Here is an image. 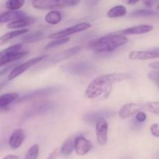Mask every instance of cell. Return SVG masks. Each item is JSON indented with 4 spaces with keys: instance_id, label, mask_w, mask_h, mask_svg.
<instances>
[{
    "instance_id": "36",
    "label": "cell",
    "mask_w": 159,
    "mask_h": 159,
    "mask_svg": "<svg viewBox=\"0 0 159 159\" xmlns=\"http://www.w3.org/2000/svg\"><path fill=\"white\" fill-rule=\"evenodd\" d=\"M59 154H60V151H59V149L58 148L54 149V150L50 154L49 156L48 157V158L47 159H55L57 156H58Z\"/></svg>"
},
{
    "instance_id": "26",
    "label": "cell",
    "mask_w": 159,
    "mask_h": 159,
    "mask_svg": "<svg viewBox=\"0 0 159 159\" xmlns=\"http://www.w3.org/2000/svg\"><path fill=\"white\" fill-rule=\"evenodd\" d=\"M158 15V13L157 12L148 9H139L130 14V16L134 17H152Z\"/></svg>"
},
{
    "instance_id": "12",
    "label": "cell",
    "mask_w": 159,
    "mask_h": 159,
    "mask_svg": "<svg viewBox=\"0 0 159 159\" xmlns=\"http://www.w3.org/2000/svg\"><path fill=\"white\" fill-rule=\"evenodd\" d=\"M33 7L37 9H52L64 7V0H33Z\"/></svg>"
},
{
    "instance_id": "14",
    "label": "cell",
    "mask_w": 159,
    "mask_h": 159,
    "mask_svg": "<svg viewBox=\"0 0 159 159\" xmlns=\"http://www.w3.org/2000/svg\"><path fill=\"white\" fill-rule=\"evenodd\" d=\"M129 59L132 61L149 60V59L158 58L159 53L153 51H130L128 56Z\"/></svg>"
},
{
    "instance_id": "39",
    "label": "cell",
    "mask_w": 159,
    "mask_h": 159,
    "mask_svg": "<svg viewBox=\"0 0 159 159\" xmlns=\"http://www.w3.org/2000/svg\"><path fill=\"white\" fill-rule=\"evenodd\" d=\"M155 1H156V0H144L143 2H144V4L146 5V6H152V5H153V3L155 2Z\"/></svg>"
},
{
    "instance_id": "23",
    "label": "cell",
    "mask_w": 159,
    "mask_h": 159,
    "mask_svg": "<svg viewBox=\"0 0 159 159\" xmlns=\"http://www.w3.org/2000/svg\"><path fill=\"white\" fill-rule=\"evenodd\" d=\"M62 16L60 12L56 10L51 11L45 16V21L47 23L51 25H56L59 23L61 20Z\"/></svg>"
},
{
    "instance_id": "13",
    "label": "cell",
    "mask_w": 159,
    "mask_h": 159,
    "mask_svg": "<svg viewBox=\"0 0 159 159\" xmlns=\"http://www.w3.org/2000/svg\"><path fill=\"white\" fill-rule=\"evenodd\" d=\"M143 109L142 105L135 102H130L123 106L119 110V116L120 119L125 120L136 114Z\"/></svg>"
},
{
    "instance_id": "27",
    "label": "cell",
    "mask_w": 159,
    "mask_h": 159,
    "mask_svg": "<svg viewBox=\"0 0 159 159\" xmlns=\"http://www.w3.org/2000/svg\"><path fill=\"white\" fill-rule=\"evenodd\" d=\"M25 3V0H8L6 7L9 10H18L21 9Z\"/></svg>"
},
{
    "instance_id": "20",
    "label": "cell",
    "mask_w": 159,
    "mask_h": 159,
    "mask_svg": "<svg viewBox=\"0 0 159 159\" xmlns=\"http://www.w3.org/2000/svg\"><path fill=\"white\" fill-rule=\"evenodd\" d=\"M19 98V95L16 93H10L0 96V109L5 108L10 105L11 103L16 101Z\"/></svg>"
},
{
    "instance_id": "25",
    "label": "cell",
    "mask_w": 159,
    "mask_h": 159,
    "mask_svg": "<svg viewBox=\"0 0 159 159\" xmlns=\"http://www.w3.org/2000/svg\"><path fill=\"white\" fill-rule=\"evenodd\" d=\"M42 37H43V33L41 31H37L24 36L22 37L21 40L23 43H31L39 41Z\"/></svg>"
},
{
    "instance_id": "34",
    "label": "cell",
    "mask_w": 159,
    "mask_h": 159,
    "mask_svg": "<svg viewBox=\"0 0 159 159\" xmlns=\"http://www.w3.org/2000/svg\"><path fill=\"white\" fill-rule=\"evenodd\" d=\"M16 65H17V64H12V65H9V66L5 67V68H3L2 70H1V71H0V77H1V76H2V75H6V73L9 72L10 70H12V68H15Z\"/></svg>"
},
{
    "instance_id": "30",
    "label": "cell",
    "mask_w": 159,
    "mask_h": 159,
    "mask_svg": "<svg viewBox=\"0 0 159 159\" xmlns=\"http://www.w3.org/2000/svg\"><path fill=\"white\" fill-rule=\"evenodd\" d=\"M69 40H70L69 37H63V38L56 39V40L48 43V44L46 45V47L44 48V49L45 50L51 49V48H55V47L59 46V45H61V44H64V43H68Z\"/></svg>"
},
{
    "instance_id": "17",
    "label": "cell",
    "mask_w": 159,
    "mask_h": 159,
    "mask_svg": "<svg viewBox=\"0 0 159 159\" xmlns=\"http://www.w3.org/2000/svg\"><path fill=\"white\" fill-rule=\"evenodd\" d=\"M114 113L110 110H99V111L91 112V113H87L85 116V121L89 124H93L96 123L98 120L101 119V118H106L110 117V116H113Z\"/></svg>"
},
{
    "instance_id": "16",
    "label": "cell",
    "mask_w": 159,
    "mask_h": 159,
    "mask_svg": "<svg viewBox=\"0 0 159 159\" xmlns=\"http://www.w3.org/2000/svg\"><path fill=\"white\" fill-rule=\"evenodd\" d=\"M154 27L151 25H138V26H134L131 27L127 28L123 30L117 31V34H123V35H131V34H144L151 32Z\"/></svg>"
},
{
    "instance_id": "19",
    "label": "cell",
    "mask_w": 159,
    "mask_h": 159,
    "mask_svg": "<svg viewBox=\"0 0 159 159\" xmlns=\"http://www.w3.org/2000/svg\"><path fill=\"white\" fill-rule=\"evenodd\" d=\"M25 16H26V14L23 11L11 10L8 11V12H5L3 13L0 14V23L14 21V20L22 18Z\"/></svg>"
},
{
    "instance_id": "37",
    "label": "cell",
    "mask_w": 159,
    "mask_h": 159,
    "mask_svg": "<svg viewBox=\"0 0 159 159\" xmlns=\"http://www.w3.org/2000/svg\"><path fill=\"white\" fill-rule=\"evenodd\" d=\"M99 1H100V0H87L86 4L88 5V6H89V7H93V6H96V5L99 2Z\"/></svg>"
},
{
    "instance_id": "7",
    "label": "cell",
    "mask_w": 159,
    "mask_h": 159,
    "mask_svg": "<svg viewBox=\"0 0 159 159\" xmlns=\"http://www.w3.org/2000/svg\"><path fill=\"white\" fill-rule=\"evenodd\" d=\"M47 57H48L47 55L39 56V57H34V58L31 59V60L28 61H26L23 64H20V65H16L15 68H12V71H10V73H9V76H8V80H12V79H16L17 76L23 74V72H25L26 70L29 69V68H30V67H32L33 65H36V64L38 63V62L44 60Z\"/></svg>"
},
{
    "instance_id": "35",
    "label": "cell",
    "mask_w": 159,
    "mask_h": 159,
    "mask_svg": "<svg viewBox=\"0 0 159 159\" xmlns=\"http://www.w3.org/2000/svg\"><path fill=\"white\" fill-rule=\"evenodd\" d=\"M79 0H64L65 6H74L79 4Z\"/></svg>"
},
{
    "instance_id": "15",
    "label": "cell",
    "mask_w": 159,
    "mask_h": 159,
    "mask_svg": "<svg viewBox=\"0 0 159 159\" xmlns=\"http://www.w3.org/2000/svg\"><path fill=\"white\" fill-rule=\"evenodd\" d=\"M26 138V133L23 129H16L10 136L9 140V145L11 149L16 150L19 148L24 141Z\"/></svg>"
},
{
    "instance_id": "24",
    "label": "cell",
    "mask_w": 159,
    "mask_h": 159,
    "mask_svg": "<svg viewBox=\"0 0 159 159\" xmlns=\"http://www.w3.org/2000/svg\"><path fill=\"white\" fill-rule=\"evenodd\" d=\"M74 150V138H69L63 143L60 149V154L64 156H68Z\"/></svg>"
},
{
    "instance_id": "42",
    "label": "cell",
    "mask_w": 159,
    "mask_h": 159,
    "mask_svg": "<svg viewBox=\"0 0 159 159\" xmlns=\"http://www.w3.org/2000/svg\"><path fill=\"white\" fill-rule=\"evenodd\" d=\"M3 159H19V158L16 156V155H7V156L5 157Z\"/></svg>"
},
{
    "instance_id": "3",
    "label": "cell",
    "mask_w": 159,
    "mask_h": 159,
    "mask_svg": "<svg viewBox=\"0 0 159 159\" xmlns=\"http://www.w3.org/2000/svg\"><path fill=\"white\" fill-rule=\"evenodd\" d=\"M22 46H23L22 43H17L0 51V67L6 64L20 60L23 57L27 55V51H20Z\"/></svg>"
},
{
    "instance_id": "28",
    "label": "cell",
    "mask_w": 159,
    "mask_h": 159,
    "mask_svg": "<svg viewBox=\"0 0 159 159\" xmlns=\"http://www.w3.org/2000/svg\"><path fill=\"white\" fill-rule=\"evenodd\" d=\"M143 109L154 114L159 115V102H147L142 105Z\"/></svg>"
},
{
    "instance_id": "44",
    "label": "cell",
    "mask_w": 159,
    "mask_h": 159,
    "mask_svg": "<svg viewBox=\"0 0 159 159\" xmlns=\"http://www.w3.org/2000/svg\"><path fill=\"white\" fill-rule=\"evenodd\" d=\"M157 9H159V5H158V6H157Z\"/></svg>"
},
{
    "instance_id": "21",
    "label": "cell",
    "mask_w": 159,
    "mask_h": 159,
    "mask_svg": "<svg viewBox=\"0 0 159 159\" xmlns=\"http://www.w3.org/2000/svg\"><path fill=\"white\" fill-rule=\"evenodd\" d=\"M28 32H29V30L23 29V30H16L7 33V34H4V35L2 36V37H0V44H2V43L7 42L8 40L13 39L14 37H18V36L23 35V34H26V33Z\"/></svg>"
},
{
    "instance_id": "32",
    "label": "cell",
    "mask_w": 159,
    "mask_h": 159,
    "mask_svg": "<svg viewBox=\"0 0 159 159\" xmlns=\"http://www.w3.org/2000/svg\"><path fill=\"white\" fill-rule=\"evenodd\" d=\"M147 120V115L142 111H139L136 113V120L138 123H144Z\"/></svg>"
},
{
    "instance_id": "38",
    "label": "cell",
    "mask_w": 159,
    "mask_h": 159,
    "mask_svg": "<svg viewBox=\"0 0 159 159\" xmlns=\"http://www.w3.org/2000/svg\"><path fill=\"white\" fill-rule=\"evenodd\" d=\"M149 67L155 70H159V61L158 62H152L149 64Z\"/></svg>"
},
{
    "instance_id": "1",
    "label": "cell",
    "mask_w": 159,
    "mask_h": 159,
    "mask_svg": "<svg viewBox=\"0 0 159 159\" xmlns=\"http://www.w3.org/2000/svg\"><path fill=\"white\" fill-rule=\"evenodd\" d=\"M130 78L127 73H111L102 75L93 79L85 89V96L88 99H107L111 93L113 85Z\"/></svg>"
},
{
    "instance_id": "33",
    "label": "cell",
    "mask_w": 159,
    "mask_h": 159,
    "mask_svg": "<svg viewBox=\"0 0 159 159\" xmlns=\"http://www.w3.org/2000/svg\"><path fill=\"white\" fill-rule=\"evenodd\" d=\"M151 133L153 136L159 138V124H154L151 126Z\"/></svg>"
},
{
    "instance_id": "29",
    "label": "cell",
    "mask_w": 159,
    "mask_h": 159,
    "mask_svg": "<svg viewBox=\"0 0 159 159\" xmlns=\"http://www.w3.org/2000/svg\"><path fill=\"white\" fill-rule=\"evenodd\" d=\"M40 152V147L37 144H34L27 151L24 159H37Z\"/></svg>"
},
{
    "instance_id": "9",
    "label": "cell",
    "mask_w": 159,
    "mask_h": 159,
    "mask_svg": "<svg viewBox=\"0 0 159 159\" xmlns=\"http://www.w3.org/2000/svg\"><path fill=\"white\" fill-rule=\"evenodd\" d=\"M82 50V46L79 45V46H76L74 47V48H69V49L68 50L62 51H61V52L53 55L52 57H50L48 60V61H47V64H48V65H52V64L58 63V62L62 61L67 60V59L76 55V54H77L78 53L80 52Z\"/></svg>"
},
{
    "instance_id": "8",
    "label": "cell",
    "mask_w": 159,
    "mask_h": 159,
    "mask_svg": "<svg viewBox=\"0 0 159 159\" xmlns=\"http://www.w3.org/2000/svg\"><path fill=\"white\" fill-rule=\"evenodd\" d=\"M59 89L58 87L56 86H49L45 87L43 89H39L35 90V91H32L30 93H28L23 96L22 97L18 98L16 100L17 103H20V102H26V101L31 100V99H37V98L43 97V96H46L48 95L52 94V93H55L56 91Z\"/></svg>"
},
{
    "instance_id": "43",
    "label": "cell",
    "mask_w": 159,
    "mask_h": 159,
    "mask_svg": "<svg viewBox=\"0 0 159 159\" xmlns=\"http://www.w3.org/2000/svg\"><path fill=\"white\" fill-rule=\"evenodd\" d=\"M153 51H156V52L159 53V48H155V49H154Z\"/></svg>"
},
{
    "instance_id": "6",
    "label": "cell",
    "mask_w": 159,
    "mask_h": 159,
    "mask_svg": "<svg viewBox=\"0 0 159 159\" xmlns=\"http://www.w3.org/2000/svg\"><path fill=\"white\" fill-rule=\"evenodd\" d=\"M91 26L92 25L89 23H78V24L71 26V27L66 28V29L58 31V32L53 33V34H50L48 37L51 39H58L63 38V37H68V36L71 35V34L82 32V31L85 30L89 29Z\"/></svg>"
},
{
    "instance_id": "40",
    "label": "cell",
    "mask_w": 159,
    "mask_h": 159,
    "mask_svg": "<svg viewBox=\"0 0 159 159\" xmlns=\"http://www.w3.org/2000/svg\"><path fill=\"white\" fill-rule=\"evenodd\" d=\"M141 1L144 2V0H128V1H127V3H128L129 5H134Z\"/></svg>"
},
{
    "instance_id": "4",
    "label": "cell",
    "mask_w": 159,
    "mask_h": 159,
    "mask_svg": "<svg viewBox=\"0 0 159 159\" xmlns=\"http://www.w3.org/2000/svg\"><path fill=\"white\" fill-rule=\"evenodd\" d=\"M56 103L51 101H43L37 103L33 104L31 107L26 109L22 114V118L23 120L29 119L34 116H39V115L44 114L53 111L55 109Z\"/></svg>"
},
{
    "instance_id": "41",
    "label": "cell",
    "mask_w": 159,
    "mask_h": 159,
    "mask_svg": "<svg viewBox=\"0 0 159 159\" xmlns=\"http://www.w3.org/2000/svg\"><path fill=\"white\" fill-rule=\"evenodd\" d=\"M7 83H8L7 80L1 81V82H0V90H1L2 88H4V87L7 85Z\"/></svg>"
},
{
    "instance_id": "2",
    "label": "cell",
    "mask_w": 159,
    "mask_h": 159,
    "mask_svg": "<svg viewBox=\"0 0 159 159\" xmlns=\"http://www.w3.org/2000/svg\"><path fill=\"white\" fill-rule=\"evenodd\" d=\"M128 42V38L123 34L113 33L91 41L89 43L88 49L96 52H111Z\"/></svg>"
},
{
    "instance_id": "5",
    "label": "cell",
    "mask_w": 159,
    "mask_h": 159,
    "mask_svg": "<svg viewBox=\"0 0 159 159\" xmlns=\"http://www.w3.org/2000/svg\"><path fill=\"white\" fill-rule=\"evenodd\" d=\"M63 69L66 72L75 75H88L95 71L96 67L89 61H80L68 64Z\"/></svg>"
},
{
    "instance_id": "18",
    "label": "cell",
    "mask_w": 159,
    "mask_h": 159,
    "mask_svg": "<svg viewBox=\"0 0 159 159\" xmlns=\"http://www.w3.org/2000/svg\"><path fill=\"white\" fill-rule=\"evenodd\" d=\"M34 22H35V18H34L33 16H25L22 18L8 23L7 27L9 29H20V28H23L24 26H29V25H32Z\"/></svg>"
},
{
    "instance_id": "22",
    "label": "cell",
    "mask_w": 159,
    "mask_h": 159,
    "mask_svg": "<svg viewBox=\"0 0 159 159\" xmlns=\"http://www.w3.org/2000/svg\"><path fill=\"white\" fill-rule=\"evenodd\" d=\"M126 14H127V9L125 6L119 5L111 8L107 12V16L110 18H118V17L124 16Z\"/></svg>"
},
{
    "instance_id": "11",
    "label": "cell",
    "mask_w": 159,
    "mask_h": 159,
    "mask_svg": "<svg viewBox=\"0 0 159 159\" xmlns=\"http://www.w3.org/2000/svg\"><path fill=\"white\" fill-rule=\"evenodd\" d=\"M93 148V144L89 140L82 135L77 136L74 139V150L79 155H86Z\"/></svg>"
},
{
    "instance_id": "31",
    "label": "cell",
    "mask_w": 159,
    "mask_h": 159,
    "mask_svg": "<svg viewBox=\"0 0 159 159\" xmlns=\"http://www.w3.org/2000/svg\"><path fill=\"white\" fill-rule=\"evenodd\" d=\"M148 77L159 88V70H155L149 72Z\"/></svg>"
},
{
    "instance_id": "10",
    "label": "cell",
    "mask_w": 159,
    "mask_h": 159,
    "mask_svg": "<svg viewBox=\"0 0 159 159\" xmlns=\"http://www.w3.org/2000/svg\"><path fill=\"white\" fill-rule=\"evenodd\" d=\"M96 133L98 144L104 145L108 138V123L105 118H101L96 122Z\"/></svg>"
}]
</instances>
